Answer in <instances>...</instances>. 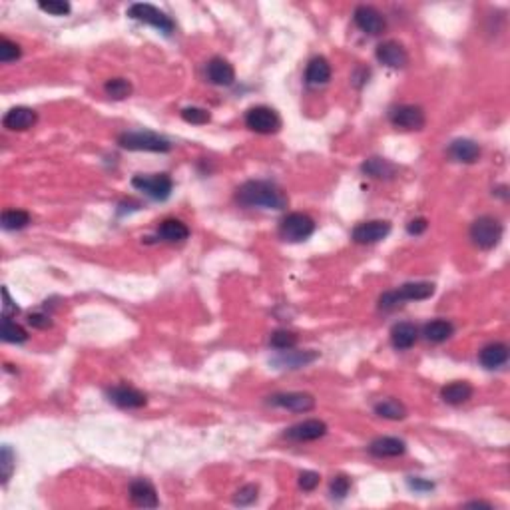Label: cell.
Wrapping results in <instances>:
<instances>
[{
    "label": "cell",
    "instance_id": "cell-1",
    "mask_svg": "<svg viewBox=\"0 0 510 510\" xmlns=\"http://www.w3.org/2000/svg\"><path fill=\"white\" fill-rule=\"evenodd\" d=\"M235 200L244 208H261V210H285L287 208V196L273 182L266 179H251L245 182L235 191Z\"/></svg>",
    "mask_w": 510,
    "mask_h": 510
},
{
    "label": "cell",
    "instance_id": "cell-2",
    "mask_svg": "<svg viewBox=\"0 0 510 510\" xmlns=\"http://www.w3.org/2000/svg\"><path fill=\"white\" fill-rule=\"evenodd\" d=\"M434 295V285L429 281H410L401 285L395 291H387L385 295H381L379 300V307L385 311L397 309L399 305H403V301H422L429 300Z\"/></svg>",
    "mask_w": 510,
    "mask_h": 510
},
{
    "label": "cell",
    "instance_id": "cell-3",
    "mask_svg": "<svg viewBox=\"0 0 510 510\" xmlns=\"http://www.w3.org/2000/svg\"><path fill=\"white\" fill-rule=\"evenodd\" d=\"M118 144L124 150H132V152H155V154H166L172 150L170 140L164 136L154 132H124L118 138Z\"/></svg>",
    "mask_w": 510,
    "mask_h": 510
},
{
    "label": "cell",
    "instance_id": "cell-4",
    "mask_svg": "<svg viewBox=\"0 0 510 510\" xmlns=\"http://www.w3.org/2000/svg\"><path fill=\"white\" fill-rule=\"evenodd\" d=\"M313 232H315V222L307 213H301V211L289 213L279 223V235H281V239H285L289 244L305 242L307 237H311Z\"/></svg>",
    "mask_w": 510,
    "mask_h": 510
},
{
    "label": "cell",
    "instance_id": "cell-5",
    "mask_svg": "<svg viewBox=\"0 0 510 510\" xmlns=\"http://www.w3.org/2000/svg\"><path fill=\"white\" fill-rule=\"evenodd\" d=\"M470 239L480 249H492L502 237V223L492 215H482L470 225Z\"/></svg>",
    "mask_w": 510,
    "mask_h": 510
},
{
    "label": "cell",
    "instance_id": "cell-6",
    "mask_svg": "<svg viewBox=\"0 0 510 510\" xmlns=\"http://www.w3.org/2000/svg\"><path fill=\"white\" fill-rule=\"evenodd\" d=\"M128 14L132 16L134 20L150 24V26H154L155 30H160V32L166 34V36H170V34L176 30V24H174V20L167 16L166 12H162L160 8L152 6V4L136 2V4H132V6L128 8Z\"/></svg>",
    "mask_w": 510,
    "mask_h": 510
},
{
    "label": "cell",
    "instance_id": "cell-7",
    "mask_svg": "<svg viewBox=\"0 0 510 510\" xmlns=\"http://www.w3.org/2000/svg\"><path fill=\"white\" fill-rule=\"evenodd\" d=\"M245 126L255 134H275L281 128V118L269 106H255L245 114Z\"/></svg>",
    "mask_w": 510,
    "mask_h": 510
},
{
    "label": "cell",
    "instance_id": "cell-8",
    "mask_svg": "<svg viewBox=\"0 0 510 510\" xmlns=\"http://www.w3.org/2000/svg\"><path fill=\"white\" fill-rule=\"evenodd\" d=\"M132 186L144 191L152 200L164 201L170 198V194L174 189V182L167 174H152V176H136L132 179Z\"/></svg>",
    "mask_w": 510,
    "mask_h": 510
},
{
    "label": "cell",
    "instance_id": "cell-9",
    "mask_svg": "<svg viewBox=\"0 0 510 510\" xmlns=\"http://www.w3.org/2000/svg\"><path fill=\"white\" fill-rule=\"evenodd\" d=\"M389 120L395 128H401V130H422L427 124V116L421 106L401 104L389 112Z\"/></svg>",
    "mask_w": 510,
    "mask_h": 510
},
{
    "label": "cell",
    "instance_id": "cell-10",
    "mask_svg": "<svg viewBox=\"0 0 510 510\" xmlns=\"http://www.w3.org/2000/svg\"><path fill=\"white\" fill-rule=\"evenodd\" d=\"M353 20H355V24L363 32L371 34V36H379V34L385 32V28H387L385 16H383L377 8L365 6V4H363V6H357L355 14H353Z\"/></svg>",
    "mask_w": 510,
    "mask_h": 510
},
{
    "label": "cell",
    "instance_id": "cell-11",
    "mask_svg": "<svg viewBox=\"0 0 510 510\" xmlns=\"http://www.w3.org/2000/svg\"><path fill=\"white\" fill-rule=\"evenodd\" d=\"M108 399L120 409H142L148 403L144 393L130 385H116V387L108 389Z\"/></svg>",
    "mask_w": 510,
    "mask_h": 510
},
{
    "label": "cell",
    "instance_id": "cell-12",
    "mask_svg": "<svg viewBox=\"0 0 510 510\" xmlns=\"http://www.w3.org/2000/svg\"><path fill=\"white\" fill-rule=\"evenodd\" d=\"M269 403L273 407L293 410V413H309L315 409V397L309 393H279L273 395Z\"/></svg>",
    "mask_w": 510,
    "mask_h": 510
},
{
    "label": "cell",
    "instance_id": "cell-13",
    "mask_svg": "<svg viewBox=\"0 0 510 510\" xmlns=\"http://www.w3.org/2000/svg\"><path fill=\"white\" fill-rule=\"evenodd\" d=\"M327 434V425L319 419H309L303 421L295 427H291L285 431V439L295 441V443H309V441H317Z\"/></svg>",
    "mask_w": 510,
    "mask_h": 510
},
{
    "label": "cell",
    "instance_id": "cell-14",
    "mask_svg": "<svg viewBox=\"0 0 510 510\" xmlns=\"http://www.w3.org/2000/svg\"><path fill=\"white\" fill-rule=\"evenodd\" d=\"M391 233V223L385 220H371V222L359 223L353 230V239L357 244H377L385 239Z\"/></svg>",
    "mask_w": 510,
    "mask_h": 510
},
{
    "label": "cell",
    "instance_id": "cell-15",
    "mask_svg": "<svg viewBox=\"0 0 510 510\" xmlns=\"http://www.w3.org/2000/svg\"><path fill=\"white\" fill-rule=\"evenodd\" d=\"M38 120V114L28 108V106H16L4 114L2 118V124L6 130H12V132H24V130H30L34 124Z\"/></svg>",
    "mask_w": 510,
    "mask_h": 510
},
{
    "label": "cell",
    "instance_id": "cell-16",
    "mask_svg": "<svg viewBox=\"0 0 510 510\" xmlns=\"http://www.w3.org/2000/svg\"><path fill=\"white\" fill-rule=\"evenodd\" d=\"M377 60L389 68H405L409 64V54L397 40H387L377 46Z\"/></svg>",
    "mask_w": 510,
    "mask_h": 510
},
{
    "label": "cell",
    "instance_id": "cell-17",
    "mask_svg": "<svg viewBox=\"0 0 510 510\" xmlns=\"http://www.w3.org/2000/svg\"><path fill=\"white\" fill-rule=\"evenodd\" d=\"M130 499L140 509H155L160 504L154 485L146 478H136L130 485Z\"/></svg>",
    "mask_w": 510,
    "mask_h": 510
},
{
    "label": "cell",
    "instance_id": "cell-18",
    "mask_svg": "<svg viewBox=\"0 0 510 510\" xmlns=\"http://www.w3.org/2000/svg\"><path fill=\"white\" fill-rule=\"evenodd\" d=\"M208 78L215 86H232L235 80V70L225 58L215 56L208 62Z\"/></svg>",
    "mask_w": 510,
    "mask_h": 510
},
{
    "label": "cell",
    "instance_id": "cell-19",
    "mask_svg": "<svg viewBox=\"0 0 510 510\" xmlns=\"http://www.w3.org/2000/svg\"><path fill=\"white\" fill-rule=\"evenodd\" d=\"M449 155L461 164H475L480 158V146L468 138H458L449 146Z\"/></svg>",
    "mask_w": 510,
    "mask_h": 510
},
{
    "label": "cell",
    "instance_id": "cell-20",
    "mask_svg": "<svg viewBox=\"0 0 510 510\" xmlns=\"http://www.w3.org/2000/svg\"><path fill=\"white\" fill-rule=\"evenodd\" d=\"M407 451V444L403 443L401 439L395 437H381L375 439L371 446H369V453L377 458H395V456H403Z\"/></svg>",
    "mask_w": 510,
    "mask_h": 510
},
{
    "label": "cell",
    "instance_id": "cell-21",
    "mask_svg": "<svg viewBox=\"0 0 510 510\" xmlns=\"http://www.w3.org/2000/svg\"><path fill=\"white\" fill-rule=\"evenodd\" d=\"M305 80L309 86H323L331 80V64L327 62V58L315 56L311 58L307 70H305Z\"/></svg>",
    "mask_w": 510,
    "mask_h": 510
},
{
    "label": "cell",
    "instance_id": "cell-22",
    "mask_svg": "<svg viewBox=\"0 0 510 510\" xmlns=\"http://www.w3.org/2000/svg\"><path fill=\"white\" fill-rule=\"evenodd\" d=\"M480 365L485 369H499L506 361H509V345L504 343H490L487 347H482L480 351Z\"/></svg>",
    "mask_w": 510,
    "mask_h": 510
},
{
    "label": "cell",
    "instance_id": "cell-23",
    "mask_svg": "<svg viewBox=\"0 0 510 510\" xmlns=\"http://www.w3.org/2000/svg\"><path fill=\"white\" fill-rule=\"evenodd\" d=\"M417 339H419V331L413 323H397L391 331V343L399 351L410 349L417 343Z\"/></svg>",
    "mask_w": 510,
    "mask_h": 510
},
{
    "label": "cell",
    "instance_id": "cell-24",
    "mask_svg": "<svg viewBox=\"0 0 510 510\" xmlns=\"http://www.w3.org/2000/svg\"><path fill=\"white\" fill-rule=\"evenodd\" d=\"M473 393H475V391L470 387V383H466V381H455V383H449L446 387H443L441 397H443L446 405L458 407V405H463L466 401H470Z\"/></svg>",
    "mask_w": 510,
    "mask_h": 510
},
{
    "label": "cell",
    "instance_id": "cell-25",
    "mask_svg": "<svg viewBox=\"0 0 510 510\" xmlns=\"http://www.w3.org/2000/svg\"><path fill=\"white\" fill-rule=\"evenodd\" d=\"M158 235H160L164 242H170V244H178V242L188 239L189 230H188V225H186L184 222L170 218V220H164V222L160 223V227H158Z\"/></svg>",
    "mask_w": 510,
    "mask_h": 510
},
{
    "label": "cell",
    "instance_id": "cell-26",
    "mask_svg": "<svg viewBox=\"0 0 510 510\" xmlns=\"http://www.w3.org/2000/svg\"><path fill=\"white\" fill-rule=\"evenodd\" d=\"M455 333V325L446 319H434V321L427 323L425 329H422V335L427 341L431 343H443L446 339H451Z\"/></svg>",
    "mask_w": 510,
    "mask_h": 510
},
{
    "label": "cell",
    "instance_id": "cell-27",
    "mask_svg": "<svg viewBox=\"0 0 510 510\" xmlns=\"http://www.w3.org/2000/svg\"><path fill=\"white\" fill-rule=\"evenodd\" d=\"M363 172L367 176L377 179H389L397 174V166L393 162H389L385 158H369L363 164Z\"/></svg>",
    "mask_w": 510,
    "mask_h": 510
},
{
    "label": "cell",
    "instance_id": "cell-28",
    "mask_svg": "<svg viewBox=\"0 0 510 510\" xmlns=\"http://www.w3.org/2000/svg\"><path fill=\"white\" fill-rule=\"evenodd\" d=\"M375 413H377L379 417H383V419H389V421H403L407 417L405 405L397 399L379 401L377 405H375Z\"/></svg>",
    "mask_w": 510,
    "mask_h": 510
},
{
    "label": "cell",
    "instance_id": "cell-29",
    "mask_svg": "<svg viewBox=\"0 0 510 510\" xmlns=\"http://www.w3.org/2000/svg\"><path fill=\"white\" fill-rule=\"evenodd\" d=\"M0 222L6 232H16V230H24L30 223V215L24 210H4Z\"/></svg>",
    "mask_w": 510,
    "mask_h": 510
},
{
    "label": "cell",
    "instance_id": "cell-30",
    "mask_svg": "<svg viewBox=\"0 0 510 510\" xmlns=\"http://www.w3.org/2000/svg\"><path fill=\"white\" fill-rule=\"evenodd\" d=\"M317 359V353H300V351H283V355L279 357V359H275V363L278 365H287L291 367V369H300V367H305L307 363H311V361H315Z\"/></svg>",
    "mask_w": 510,
    "mask_h": 510
},
{
    "label": "cell",
    "instance_id": "cell-31",
    "mask_svg": "<svg viewBox=\"0 0 510 510\" xmlns=\"http://www.w3.org/2000/svg\"><path fill=\"white\" fill-rule=\"evenodd\" d=\"M104 90L112 100H124L132 94V84L126 78H112L104 84Z\"/></svg>",
    "mask_w": 510,
    "mask_h": 510
},
{
    "label": "cell",
    "instance_id": "cell-32",
    "mask_svg": "<svg viewBox=\"0 0 510 510\" xmlns=\"http://www.w3.org/2000/svg\"><path fill=\"white\" fill-rule=\"evenodd\" d=\"M2 339L6 343H24L28 339V335L18 323H14L11 317H4L2 321Z\"/></svg>",
    "mask_w": 510,
    "mask_h": 510
},
{
    "label": "cell",
    "instance_id": "cell-33",
    "mask_svg": "<svg viewBox=\"0 0 510 510\" xmlns=\"http://www.w3.org/2000/svg\"><path fill=\"white\" fill-rule=\"evenodd\" d=\"M297 335L293 331H287V329H279L271 335V339H269V343L273 349H279V351H289V349H293L295 345H297Z\"/></svg>",
    "mask_w": 510,
    "mask_h": 510
},
{
    "label": "cell",
    "instance_id": "cell-34",
    "mask_svg": "<svg viewBox=\"0 0 510 510\" xmlns=\"http://www.w3.org/2000/svg\"><path fill=\"white\" fill-rule=\"evenodd\" d=\"M20 54H23V50H20V46L16 45V42H12L8 38H2V40H0V62H2V64H8V62L18 60Z\"/></svg>",
    "mask_w": 510,
    "mask_h": 510
},
{
    "label": "cell",
    "instance_id": "cell-35",
    "mask_svg": "<svg viewBox=\"0 0 510 510\" xmlns=\"http://www.w3.org/2000/svg\"><path fill=\"white\" fill-rule=\"evenodd\" d=\"M12 470H14V453H12V449L8 444H4L2 453H0V475H2V482L4 485L12 477Z\"/></svg>",
    "mask_w": 510,
    "mask_h": 510
},
{
    "label": "cell",
    "instance_id": "cell-36",
    "mask_svg": "<svg viewBox=\"0 0 510 510\" xmlns=\"http://www.w3.org/2000/svg\"><path fill=\"white\" fill-rule=\"evenodd\" d=\"M351 490V478L345 477V475H339L331 480V487H329V492H331L333 499L343 500Z\"/></svg>",
    "mask_w": 510,
    "mask_h": 510
},
{
    "label": "cell",
    "instance_id": "cell-37",
    "mask_svg": "<svg viewBox=\"0 0 510 510\" xmlns=\"http://www.w3.org/2000/svg\"><path fill=\"white\" fill-rule=\"evenodd\" d=\"M38 8L48 12V14H52V16H66V14H70V11H72V6H70L68 2H64V0H48V2L42 0V2L38 4Z\"/></svg>",
    "mask_w": 510,
    "mask_h": 510
},
{
    "label": "cell",
    "instance_id": "cell-38",
    "mask_svg": "<svg viewBox=\"0 0 510 510\" xmlns=\"http://www.w3.org/2000/svg\"><path fill=\"white\" fill-rule=\"evenodd\" d=\"M182 118L188 124H198V126L208 124L211 120L210 112L203 110V108H194V106H191V108H184V110H182Z\"/></svg>",
    "mask_w": 510,
    "mask_h": 510
},
{
    "label": "cell",
    "instance_id": "cell-39",
    "mask_svg": "<svg viewBox=\"0 0 510 510\" xmlns=\"http://www.w3.org/2000/svg\"><path fill=\"white\" fill-rule=\"evenodd\" d=\"M257 492H259V488L255 487V485H245L242 487L237 492H235V499L233 502L235 504H239V506H247V504H254L255 500H257Z\"/></svg>",
    "mask_w": 510,
    "mask_h": 510
},
{
    "label": "cell",
    "instance_id": "cell-40",
    "mask_svg": "<svg viewBox=\"0 0 510 510\" xmlns=\"http://www.w3.org/2000/svg\"><path fill=\"white\" fill-rule=\"evenodd\" d=\"M319 480H321V477H319L317 473L303 470L300 475V487L303 488V490H315V488L319 487Z\"/></svg>",
    "mask_w": 510,
    "mask_h": 510
},
{
    "label": "cell",
    "instance_id": "cell-41",
    "mask_svg": "<svg viewBox=\"0 0 510 510\" xmlns=\"http://www.w3.org/2000/svg\"><path fill=\"white\" fill-rule=\"evenodd\" d=\"M28 323L36 327V329H48V327H52V319H50V315H46V313H32L30 317H28Z\"/></svg>",
    "mask_w": 510,
    "mask_h": 510
},
{
    "label": "cell",
    "instance_id": "cell-42",
    "mask_svg": "<svg viewBox=\"0 0 510 510\" xmlns=\"http://www.w3.org/2000/svg\"><path fill=\"white\" fill-rule=\"evenodd\" d=\"M427 227H429V222L425 218H417V220H410L409 225H407V232L410 235H421V233L427 232Z\"/></svg>",
    "mask_w": 510,
    "mask_h": 510
},
{
    "label": "cell",
    "instance_id": "cell-43",
    "mask_svg": "<svg viewBox=\"0 0 510 510\" xmlns=\"http://www.w3.org/2000/svg\"><path fill=\"white\" fill-rule=\"evenodd\" d=\"M2 295H4V305H2V313L4 317H11V315H16L18 313V305H14V301L11 300V293L8 289H2Z\"/></svg>",
    "mask_w": 510,
    "mask_h": 510
},
{
    "label": "cell",
    "instance_id": "cell-44",
    "mask_svg": "<svg viewBox=\"0 0 510 510\" xmlns=\"http://www.w3.org/2000/svg\"><path fill=\"white\" fill-rule=\"evenodd\" d=\"M409 485L410 488H415V490H433V482L422 480V478H410Z\"/></svg>",
    "mask_w": 510,
    "mask_h": 510
},
{
    "label": "cell",
    "instance_id": "cell-45",
    "mask_svg": "<svg viewBox=\"0 0 510 510\" xmlns=\"http://www.w3.org/2000/svg\"><path fill=\"white\" fill-rule=\"evenodd\" d=\"M466 506H487V509H490L492 504H488V502H480V500H478V502H468Z\"/></svg>",
    "mask_w": 510,
    "mask_h": 510
}]
</instances>
